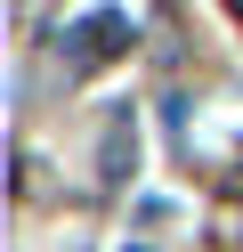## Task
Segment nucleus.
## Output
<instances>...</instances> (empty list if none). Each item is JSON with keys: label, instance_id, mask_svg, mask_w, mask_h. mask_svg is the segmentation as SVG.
Segmentation results:
<instances>
[{"label": "nucleus", "instance_id": "obj_1", "mask_svg": "<svg viewBox=\"0 0 243 252\" xmlns=\"http://www.w3.org/2000/svg\"><path fill=\"white\" fill-rule=\"evenodd\" d=\"M130 8H89V17H73L65 25V41H57V57H65V73H97V65H113V57H130Z\"/></svg>", "mask_w": 243, "mask_h": 252}, {"label": "nucleus", "instance_id": "obj_2", "mask_svg": "<svg viewBox=\"0 0 243 252\" xmlns=\"http://www.w3.org/2000/svg\"><path fill=\"white\" fill-rule=\"evenodd\" d=\"M122 163H130V114H113V130H106V179H122Z\"/></svg>", "mask_w": 243, "mask_h": 252}, {"label": "nucleus", "instance_id": "obj_3", "mask_svg": "<svg viewBox=\"0 0 243 252\" xmlns=\"http://www.w3.org/2000/svg\"><path fill=\"white\" fill-rule=\"evenodd\" d=\"M130 252H146V244H130Z\"/></svg>", "mask_w": 243, "mask_h": 252}]
</instances>
